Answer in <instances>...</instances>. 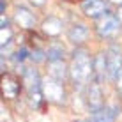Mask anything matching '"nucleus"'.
I'll return each mask as SVG.
<instances>
[{
  "instance_id": "2",
  "label": "nucleus",
  "mask_w": 122,
  "mask_h": 122,
  "mask_svg": "<svg viewBox=\"0 0 122 122\" xmlns=\"http://www.w3.org/2000/svg\"><path fill=\"white\" fill-rule=\"evenodd\" d=\"M122 28V21L117 18V14H110L106 12L104 16H101L97 25H96V32L101 39H113Z\"/></svg>"
},
{
  "instance_id": "3",
  "label": "nucleus",
  "mask_w": 122,
  "mask_h": 122,
  "mask_svg": "<svg viewBox=\"0 0 122 122\" xmlns=\"http://www.w3.org/2000/svg\"><path fill=\"white\" fill-rule=\"evenodd\" d=\"M43 94L46 101H51L55 104H64L66 103V90L62 80H57L53 76H48L43 80Z\"/></svg>"
},
{
  "instance_id": "15",
  "label": "nucleus",
  "mask_w": 122,
  "mask_h": 122,
  "mask_svg": "<svg viewBox=\"0 0 122 122\" xmlns=\"http://www.w3.org/2000/svg\"><path fill=\"white\" fill-rule=\"evenodd\" d=\"M30 58L34 62H41V60H44V58H46V53L41 48H34L32 53H30Z\"/></svg>"
},
{
  "instance_id": "4",
  "label": "nucleus",
  "mask_w": 122,
  "mask_h": 122,
  "mask_svg": "<svg viewBox=\"0 0 122 122\" xmlns=\"http://www.w3.org/2000/svg\"><path fill=\"white\" fill-rule=\"evenodd\" d=\"M106 64H108V78L117 81L122 73V50L117 44H112L106 51Z\"/></svg>"
},
{
  "instance_id": "19",
  "label": "nucleus",
  "mask_w": 122,
  "mask_h": 122,
  "mask_svg": "<svg viewBox=\"0 0 122 122\" xmlns=\"http://www.w3.org/2000/svg\"><path fill=\"white\" fill-rule=\"evenodd\" d=\"M110 4H115V5H122V0H108Z\"/></svg>"
},
{
  "instance_id": "9",
  "label": "nucleus",
  "mask_w": 122,
  "mask_h": 122,
  "mask_svg": "<svg viewBox=\"0 0 122 122\" xmlns=\"http://www.w3.org/2000/svg\"><path fill=\"white\" fill-rule=\"evenodd\" d=\"M108 76V64H106V53H97L94 58V80L103 81Z\"/></svg>"
},
{
  "instance_id": "11",
  "label": "nucleus",
  "mask_w": 122,
  "mask_h": 122,
  "mask_svg": "<svg viewBox=\"0 0 122 122\" xmlns=\"http://www.w3.org/2000/svg\"><path fill=\"white\" fill-rule=\"evenodd\" d=\"M117 117V112L113 108H101L97 112H92V117H90V122H113Z\"/></svg>"
},
{
  "instance_id": "1",
  "label": "nucleus",
  "mask_w": 122,
  "mask_h": 122,
  "mask_svg": "<svg viewBox=\"0 0 122 122\" xmlns=\"http://www.w3.org/2000/svg\"><path fill=\"white\" fill-rule=\"evenodd\" d=\"M69 74L74 87H83L85 83H90V78H94V60L83 48L74 50Z\"/></svg>"
},
{
  "instance_id": "21",
  "label": "nucleus",
  "mask_w": 122,
  "mask_h": 122,
  "mask_svg": "<svg viewBox=\"0 0 122 122\" xmlns=\"http://www.w3.org/2000/svg\"><path fill=\"white\" fill-rule=\"evenodd\" d=\"M69 2H76V0H69Z\"/></svg>"
},
{
  "instance_id": "13",
  "label": "nucleus",
  "mask_w": 122,
  "mask_h": 122,
  "mask_svg": "<svg viewBox=\"0 0 122 122\" xmlns=\"http://www.w3.org/2000/svg\"><path fill=\"white\" fill-rule=\"evenodd\" d=\"M43 30L46 36H50V37H55L58 36V34L62 32V21L58 18H48V20H44V23H43Z\"/></svg>"
},
{
  "instance_id": "18",
  "label": "nucleus",
  "mask_w": 122,
  "mask_h": 122,
  "mask_svg": "<svg viewBox=\"0 0 122 122\" xmlns=\"http://www.w3.org/2000/svg\"><path fill=\"white\" fill-rule=\"evenodd\" d=\"M117 87H119V90H120V94H122V73H120V76L117 78Z\"/></svg>"
},
{
  "instance_id": "20",
  "label": "nucleus",
  "mask_w": 122,
  "mask_h": 122,
  "mask_svg": "<svg viewBox=\"0 0 122 122\" xmlns=\"http://www.w3.org/2000/svg\"><path fill=\"white\" fill-rule=\"evenodd\" d=\"M117 18L122 21V5H120V9H119V12H117Z\"/></svg>"
},
{
  "instance_id": "14",
  "label": "nucleus",
  "mask_w": 122,
  "mask_h": 122,
  "mask_svg": "<svg viewBox=\"0 0 122 122\" xmlns=\"http://www.w3.org/2000/svg\"><path fill=\"white\" fill-rule=\"evenodd\" d=\"M46 58H48V62L62 60V58H64V48H62L60 44H51L48 50H46Z\"/></svg>"
},
{
  "instance_id": "12",
  "label": "nucleus",
  "mask_w": 122,
  "mask_h": 122,
  "mask_svg": "<svg viewBox=\"0 0 122 122\" xmlns=\"http://www.w3.org/2000/svg\"><path fill=\"white\" fill-rule=\"evenodd\" d=\"M67 71H69V69H67L66 64H64V58H62V60H51V62H50V69H48L50 76L64 81V78L67 76Z\"/></svg>"
},
{
  "instance_id": "7",
  "label": "nucleus",
  "mask_w": 122,
  "mask_h": 122,
  "mask_svg": "<svg viewBox=\"0 0 122 122\" xmlns=\"http://www.w3.org/2000/svg\"><path fill=\"white\" fill-rule=\"evenodd\" d=\"M21 83H23V80L20 81V78L14 76V74H7V73L2 74V94H4V97H7V99L18 97L20 90H21Z\"/></svg>"
},
{
  "instance_id": "17",
  "label": "nucleus",
  "mask_w": 122,
  "mask_h": 122,
  "mask_svg": "<svg viewBox=\"0 0 122 122\" xmlns=\"http://www.w3.org/2000/svg\"><path fill=\"white\" fill-rule=\"evenodd\" d=\"M30 4H32V5H36V7H41V5H44V4H46V0H30Z\"/></svg>"
},
{
  "instance_id": "10",
  "label": "nucleus",
  "mask_w": 122,
  "mask_h": 122,
  "mask_svg": "<svg viewBox=\"0 0 122 122\" xmlns=\"http://www.w3.org/2000/svg\"><path fill=\"white\" fill-rule=\"evenodd\" d=\"M87 36H89V30H87L85 25L81 23H76L73 25V27L69 28V32H67V39L71 41L73 44H81L87 41Z\"/></svg>"
},
{
  "instance_id": "6",
  "label": "nucleus",
  "mask_w": 122,
  "mask_h": 122,
  "mask_svg": "<svg viewBox=\"0 0 122 122\" xmlns=\"http://www.w3.org/2000/svg\"><path fill=\"white\" fill-rule=\"evenodd\" d=\"M81 11L85 12L87 18H101L104 16L108 11V4L106 0H83L81 2Z\"/></svg>"
},
{
  "instance_id": "16",
  "label": "nucleus",
  "mask_w": 122,
  "mask_h": 122,
  "mask_svg": "<svg viewBox=\"0 0 122 122\" xmlns=\"http://www.w3.org/2000/svg\"><path fill=\"white\" fill-rule=\"evenodd\" d=\"M27 57H28V51H27V50H25V48L18 50V51L14 53V60H16V62H23V60H25V58H27Z\"/></svg>"
},
{
  "instance_id": "5",
  "label": "nucleus",
  "mask_w": 122,
  "mask_h": 122,
  "mask_svg": "<svg viewBox=\"0 0 122 122\" xmlns=\"http://www.w3.org/2000/svg\"><path fill=\"white\" fill-rule=\"evenodd\" d=\"M101 83L99 81H90L87 85V94H85V101L87 106H89L90 112H97L103 108V92H101Z\"/></svg>"
},
{
  "instance_id": "8",
  "label": "nucleus",
  "mask_w": 122,
  "mask_h": 122,
  "mask_svg": "<svg viewBox=\"0 0 122 122\" xmlns=\"http://www.w3.org/2000/svg\"><path fill=\"white\" fill-rule=\"evenodd\" d=\"M14 21L21 28H25V30H30V28H34V25H36V18H34V14L28 9L18 7L16 12H14Z\"/></svg>"
}]
</instances>
